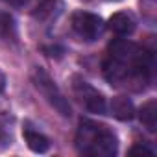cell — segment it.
<instances>
[{
	"mask_svg": "<svg viewBox=\"0 0 157 157\" xmlns=\"http://www.w3.org/2000/svg\"><path fill=\"white\" fill-rule=\"evenodd\" d=\"M104 78L111 85L139 83V89L150 82L153 70V56L128 39H115L109 43L107 57L102 65Z\"/></svg>",
	"mask_w": 157,
	"mask_h": 157,
	"instance_id": "cell-1",
	"label": "cell"
},
{
	"mask_svg": "<svg viewBox=\"0 0 157 157\" xmlns=\"http://www.w3.org/2000/svg\"><path fill=\"white\" fill-rule=\"evenodd\" d=\"M76 148L82 155L113 157L118 151V139L107 126L93 120H82L76 133Z\"/></svg>",
	"mask_w": 157,
	"mask_h": 157,
	"instance_id": "cell-2",
	"label": "cell"
},
{
	"mask_svg": "<svg viewBox=\"0 0 157 157\" xmlns=\"http://www.w3.org/2000/svg\"><path fill=\"white\" fill-rule=\"evenodd\" d=\"M32 80L37 87V91L44 96V100L61 115V117H70V104L65 98V94L59 91L56 82L50 78V74L43 68H33L32 72Z\"/></svg>",
	"mask_w": 157,
	"mask_h": 157,
	"instance_id": "cell-3",
	"label": "cell"
},
{
	"mask_svg": "<svg viewBox=\"0 0 157 157\" xmlns=\"http://www.w3.org/2000/svg\"><path fill=\"white\" fill-rule=\"evenodd\" d=\"M72 89L78 96V100L82 102V105L89 111V113H94V115H105L107 111V104H105V98L100 91H96L91 83H87L83 78L76 76L74 78V83H72Z\"/></svg>",
	"mask_w": 157,
	"mask_h": 157,
	"instance_id": "cell-4",
	"label": "cell"
},
{
	"mask_svg": "<svg viewBox=\"0 0 157 157\" xmlns=\"http://www.w3.org/2000/svg\"><path fill=\"white\" fill-rule=\"evenodd\" d=\"M70 22H72V30L83 41L98 39L105 28L104 19L96 13H91V11H74Z\"/></svg>",
	"mask_w": 157,
	"mask_h": 157,
	"instance_id": "cell-5",
	"label": "cell"
},
{
	"mask_svg": "<svg viewBox=\"0 0 157 157\" xmlns=\"http://www.w3.org/2000/svg\"><path fill=\"white\" fill-rule=\"evenodd\" d=\"M65 10V2L63 0H39V4L33 10V19L37 22H52L56 21Z\"/></svg>",
	"mask_w": 157,
	"mask_h": 157,
	"instance_id": "cell-6",
	"label": "cell"
},
{
	"mask_svg": "<svg viewBox=\"0 0 157 157\" xmlns=\"http://www.w3.org/2000/svg\"><path fill=\"white\" fill-rule=\"evenodd\" d=\"M107 26H109V30H111L113 33H117V35H120V37H128V35H131V33L135 32L137 21H135V17H133L129 11H118V13L111 15Z\"/></svg>",
	"mask_w": 157,
	"mask_h": 157,
	"instance_id": "cell-7",
	"label": "cell"
},
{
	"mask_svg": "<svg viewBox=\"0 0 157 157\" xmlns=\"http://www.w3.org/2000/svg\"><path fill=\"white\" fill-rule=\"evenodd\" d=\"M111 115L120 122H129L135 117V105L128 96H115L111 100Z\"/></svg>",
	"mask_w": 157,
	"mask_h": 157,
	"instance_id": "cell-8",
	"label": "cell"
},
{
	"mask_svg": "<svg viewBox=\"0 0 157 157\" xmlns=\"http://www.w3.org/2000/svg\"><path fill=\"white\" fill-rule=\"evenodd\" d=\"M22 135H24V140H26L28 148H30L33 153H46V151L50 150V140H48V137L43 135V133H39L37 129L26 126V128L22 129Z\"/></svg>",
	"mask_w": 157,
	"mask_h": 157,
	"instance_id": "cell-9",
	"label": "cell"
},
{
	"mask_svg": "<svg viewBox=\"0 0 157 157\" xmlns=\"http://www.w3.org/2000/svg\"><path fill=\"white\" fill-rule=\"evenodd\" d=\"M139 120L148 131L153 133L157 129V102L155 100H148L139 109Z\"/></svg>",
	"mask_w": 157,
	"mask_h": 157,
	"instance_id": "cell-10",
	"label": "cell"
},
{
	"mask_svg": "<svg viewBox=\"0 0 157 157\" xmlns=\"http://www.w3.org/2000/svg\"><path fill=\"white\" fill-rule=\"evenodd\" d=\"M13 32H15V21H13V17L10 13L0 10V39L10 37Z\"/></svg>",
	"mask_w": 157,
	"mask_h": 157,
	"instance_id": "cell-11",
	"label": "cell"
},
{
	"mask_svg": "<svg viewBox=\"0 0 157 157\" xmlns=\"http://www.w3.org/2000/svg\"><path fill=\"white\" fill-rule=\"evenodd\" d=\"M128 153L129 155H148V157H153L155 155V150L150 148V146H146V144H142V142H137V144H133L129 148Z\"/></svg>",
	"mask_w": 157,
	"mask_h": 157,
	"instance_id": "cell-12",
	"label": "cell"
},
{
	"mask_svg": "<svg viewBox=\"0 0 157 157\" xmlns=\"http://www.w3.org/2000/svg\"><path fill=\"white\" fill-rule=\"evenodd\" d=\"M4 2L8 6L15 8V10H24V8H28L32 4V0H4Z\"/></svg>",
	"mask_w": 157,
	"mask_h": 157,
	"instance_id": "cell-13",
	"label": "cell"
},
{
	"mask_svg": "<svg viewBox=\"0 0 157 157\" xmlns=\"http://www.w3.org/2000/svg\"><path fill=\"white\" fill-rule=\"evenodd\" d=\"M43 52H46V56H54V52H61L63 54V48H57V46H50V48H43ZM56 56H59V54H56Z\"/></svg>",
	"mask_w": 157,
	"mask_h": 157,
	"instance_id": "cell-14",
	"label": "cell"
},
{
	"mask_svg": "<svg viewBox=\"0 0 157 157\" xmlns=\"http://www.w3.org/2000/svg\"><path fill=\"white\" fill-rule=\"evenodd\" d=\"M113 2H118V0H113Z\"/></svg>",
	"mask_w": 157,
	"mask_h": 157,
	"instance_id": "cell-15",
	"label": "cell"
}]
</instances>
